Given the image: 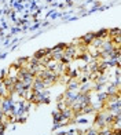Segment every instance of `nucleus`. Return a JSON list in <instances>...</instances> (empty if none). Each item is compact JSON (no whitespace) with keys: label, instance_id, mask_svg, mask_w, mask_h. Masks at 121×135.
<instances>
[{"label":"nucleus","instance_id":"1","mask_svg":"<svg viewBox=\"0 0 121 135\" xmlns=\"http://www.w3.org/2000/svg\"><path fill=\"white\" fill-rule=\"evenodd\" d=\"M18 79H19L21 83H23L26 87H29V85L33 83L34 76H33L30 72H28L26 69H21V70H19V75H18Z\"/></svg>","mask_w":121,"mask_h":135},{"label":"nucleus","instance_id":"2","mask_svg":"<svg viewBox=\"0 0 121 135\" xmlns=\"http://www.w3.org/2000/svg\"><path fill=\"white\" fill-rule=\"evenodd\" d=\"M2 110L6 113H10V112H14V103L11 99H6L3 101V105H2Z\"/></svg>","mask_w":121,"mask_h":135},{"label":"nucleus","instance_id":"3","mask_svg":"<svg viewBox=\"0 0 121 135\" xmlns=\"http://www.w3.org/2000/svg\"><path fill=\"white\" fill-rule=\"evenodd\" d=\"M83 40L85 41V43H92V41L95 40V37H94V33H88L87 36H84V37H83Z\"/></svg>","mask_w":121,"mask_h":135},{"label":"nucleus","instance_id":"4","mask_svg":"<svg viewBox=\"0 0 121 135\" xmlns=\"http://www.w3.org/2000/svg\"><path fill=\"white\" fill-rule=\"evenodd\" d=\"M87 135H99V134H98V131H96V130H94V128H92V130H88L87 131Z\"/></svg>","mask_w":121,"mask_h":135}]
</instances>
